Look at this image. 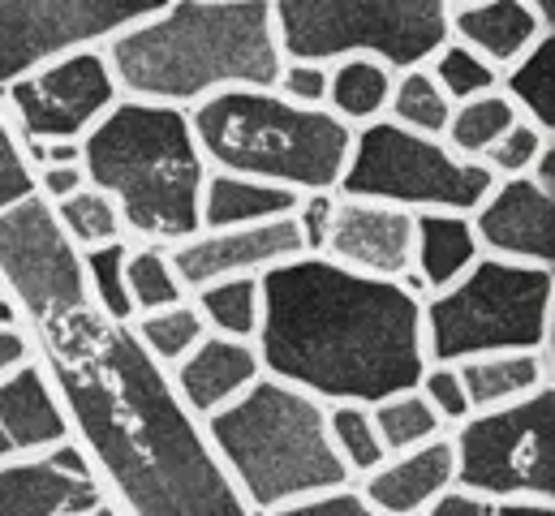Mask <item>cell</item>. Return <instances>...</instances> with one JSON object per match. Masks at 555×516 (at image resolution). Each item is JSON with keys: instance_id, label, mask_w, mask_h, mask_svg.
Segmentation results:
<instances>
[{"instance_id": "1", "label": "cell", "mask_w": 555, "mask_h": 516, "mask_svg": "<svg viewBox=\"0 0 555 516\" xmlns=\"http://www.w3.org/2000/svg\"><path fill=\"white\" fill-rule=\"evenodd\" d=\"M0 288L61 396L69 439L121 516H250L216 465L203 422L130 323L108 319L39 194L0 211Z\"/></svg>"}, {"instance_id": "2", "label": "cell", "mask_w": 555, "mask_h": 516, "mask_svg": "<svg viewBox=\"0 0 555 516\" xmlns=\"http://www.w3.org/2000/svg\"><path fill=\"white\" fill-rule=\"evenodd\" d=\"M263 323L255 336L263 375L323 404L417 387L426 371L422 297L401 280L358 275L327 255H297L259 275Z\"/></svg>"}, {"instance_id": "3", "label": "cell", "mask_w": 555, "mask_h": 516, "mask_svg": "<svg viewBox=\"0 0 555 516\" xmlns=\"http://www.w3.org/2000/svg\"><path fill=\"white\" fill-rule=\"evenodd\" d=\"M100 48L121 95L185 113L220 91H272L284 65L272 0H168Z\"/></svg>"}, {"instance_id": "4", "label": "cell", "mask_w": 555, "mask_h": 516, "mask_svg": "<svg viewBox=\"0 0 555 516\" xmlns=\"http://www.w3.org/2000/svg\"><path fill=\"white\" fill-rule=\"evenodd\" d=\"M82 168L126 224L130 246H181L198 233L207 155L185 108L121 95L82 138Z\"/></svg>"}, {"instance_id": "5", "label": "cell", "mask_w": 555, "mask_h": 516, "mask_svg": "<svg viewBox=\"0 0 555 516\" xmlns=\"http://www.w3.org/2000/svg\"><path fill=\"white\" fill-rule=\"evenodd\" d=\"M203 435L250 516L353 487L327 435V404L272 375H259L229 409L211 413Z\"/></svg>"}, {"instance_id": "6", "label": "cell", "mask_w": 555, "mask_h": 516, "mask_svg": "<svg viewBox=\"0 0 555 516\" xmlns=\"http://www.w3.org/2000/svg\"><path fill=\"white\" fill-rule=\"evenodd\" d=\"M190 126L211 168L259 177L284 190H336L353 126L327 108H301L276 91L237 87L190 108Z\"/></svg>"}, {"instance_id": "7", "label": "cell", "mask_w": 555, "mask_h": 516, "mask_svg": "<svg viewBox=\"0 0 555 516\" xmlns=\"http://www.w3.org/2000/svg\"><path fill=\"white\" fill-rule=\"evenodd\" d=\"M552 267L478 255L448 288L422 297L426 362H469L482 353H552Z\"/></svg>"}, {"instance_id": "8", "label": "cell", "mask_w": 555, "mask_h": 516, "mask_svg": "<svg viewBox=\"0 0 555 516\" xmlns=\"http://www.w3.org/2000/svg\"><path fill=\"white\" fill-rule=\"evenodd\" d=\"M272 17L280 52L319 65L375 56L401 74L452 39V0H272Z\"/></svg>"}, {"instance_id": "9", "label": "cell", "mask_w": 555, "mask_h": 516, "mask_svg": "<svg viewBox=\"0 0 555 516\" xmlns=\"http://www.w3.org/2000/svg\"><path fill=\"white\" fill-rule=\"evenodd\" d=\"M495 177L478 159H461L443 138L414 133L397 121H371L353 129V146L336 194L392 203L405 211H461L469 216Z\"/></svg>"}, {"instance_id": "10", "label": "cell", "mask_w": 555, "mask_h": 516, "mask_svg": "<svg viewBox=\"0 0 555 516\" xmlns=\"http://www.w3.org/2000/svg\"><path fill=\"white\" fill-rule=\"evenodd\" d=\"M456 487L482 500L555 504V391L543 387L517 404L469 413L448 430Z\"/></svg>"}, {"instance_id": "11", "label": "cell", "mask_w": 555, "mask_h": 516, "mask_svg": "<svg viewBox=\"0 0 555 516\" xmlns=\"http://www.w3.org/2000/svg\"><path fill=\"white\" fill-rule=\"evenodd\" d=\"M121 87L108 69L104 48H74L61 52L0 87V104L17 138L43 142H82L113 104Z\"/></svg>"}, {"instance_id": "12", "label": "cell", "mask_w": 555, "mask_h": 516, "mask_svg": "<svg viewBox=\"0 0 555 516\" xmlns=\"http://www.w3.org/2000/svg\"><path fill=\"white\" fill-rule=\"evenodd\" d=\"M168 0H0V87L61 52L100 48Z\"/></svg>"}, {"instance_id": "13", "label": "cell", "mask_w": 555, "mask_h": 516, "mask_svg": "<svg viewBox=\"0 0 555 516\" xmlns=\"http://www.w3.org/2000/svg\"><path fill=\"white\" fill-rule=\"evenodd\" d=\"M0 516H121L95 478L82 448L69 439L39 456L0 465Z\"/></svg>"}, {"instance_id": "14", "label": "cell", "mask_w": 555, "mask_h": 516, "mask_svg": "<svg viewBox=\"0 0 555 516\" xmlns=\"http://www.w3.org/2000/svg\"><path fill=\"white\" fill-rule=\"evenodd\" d=\"M319 255H327L358 275L401 280L414 267V211L375 203V198L336 194L332 224H327Z\"/></svg>"}, {"instance_id": "15", "label": "cell", "mask_w": 555, "mask_h": 516, "mask_svg": "<svg viewBox=\"0 0 555 516\" xmlns=\"http://www.w3.org/2000/svg\"><path fill=\"white\" fill-rule=\"evenodd\" d=\"M297 255H306V246L293 216L268 224H242V229H198L194 237L168 250L185 293L233 275H263Z\"/></svg>"}, {"instance_id": "16", "label": "cell", "mask_w": 555, "mask_h": 516, "mask_svg": "<svg viewBox=\"0 0 555 516\" xmlns=\"http://www.w3.org/2000/svg\"><path fill=\"white\" fill-rule=\"evenodd\" d=\"M469 224L482 255L555 267V194L530 177H500L469 211Z\"/></svg>"}, {"instance_id": "17", "label": "cell", "mask_w": 555, "mask_h": 516, "mask_svg": "<svg viewBox=\"0 0 555 516\" xmlns=\"http://www.w3.org/2000/svg\"><path fill=\"white\" fill-rule=\"evenodd\" d=\"M259 375H263V362H259L255 340H229V336H216V332H207V336L168 371V379L177 387L181 404H185L198 422H207L211 413L229 409Z\"/></svg>"}, {"instance_id": "18", "label": "cell", "mask_w": 555, "mask_h": 516, "mask_svg": "<svg viewBox=\"0 0 555 516\" xmlns=\"http://www.w3.org/2000/svg\"><path fill=\"white\" fill-rule=\"evenodd\" d=\"M362 500L384 516H422L435 495L456 487V461H452V439L448 430L417 443L410 452H392L379 469L353 482Z\"/></svg>"}, {"instance_id": "19", "label": "cell", "mask_w": 555, "mask_h": 516, "mask_svg": "<svg viewBox=\"0 0 555 516\" xmlns=\"http://www.w3.org/2000/svg\"><path fill=\"white\" fill-rule=\"evenodd\" d=\"M0 426L17 456H39V452L69 443L61 396L48 379V371L35 362V353L0 379Z\"/></svg>"}, {"instance_id": "20", "label": "cell", "mask_w": 555, "mask_h": 516, "mask_svg": "<svg viewBox=\"0 0 555 516\" xmlns=\"http://www.w3.org/2000/svg\"><path fill=\"white\" fill-rule=\"evenodd\" d=\"M448 26H452L456 43L474 48L500 74L508 65H517L543 35L555 30L521 0H465V4H452V22Z\"/></svg>"}, {"instance_id": "21", "label": "cell", "mask_w": 555, "mask_h": 516, "mask_svg": "<svg viewBox=\"0 0 555 516\" xmlns=\"http://www.w3.org/2000/svg\"><path fill=\"white\" fill-rule=\"evenodd\" d=\"M297 190H284L259 177L207 168L203 203H198V229H242V224H268L284 220L297 207Z\"/></svg>"}, {"instance_id": "22", "label": "cell", "mask_w": 555, "mask_h": 516, "mask_svg": "<svg viewBox=\"0 0 555 516\" xmlns=\"http://www.w3.org/2000/svg\"><path fill=\"white\" fill-rule=\"evenodd\" d=\"M478 237L461 211H417L414 216V271L422 297L456 284L478 262Z\"/></svg>"}, {"instance_id": "23", "label": "cell", "mask_w": 555, "mask_h": 516, "mask_svg": "<svg viewBox=\"0 0 555 516\" xmlns=\"http://www.w3.org/2000/svg\"><path fill=\"white\" fill-rule=\"evenodd\" d=\"M456 371L469 396V409L482 413L552 387V353H482V358L456 362Z\"/></svg>"}, {"instance_id": "24", "label": "cell", "mask_w": 555, "mask_h": 516, "mask_svg": "<svg viewBox=\"0 0 555 516\" xmlns=\"http://www.w3.org/2000/svg\"><path fill=\"white\" fill-rule=\"evenodd\" d=\"M392 78L397 74L375 56H340V61L327 65V100H323V108L353 129L384 121L388 95H392Z\"/></svg>"}, {"instance_id": "25", "label": "cell", "mask_w": 555, "mask_h": 516, "mask_svg": "<svg viewBox=\"0 0 555 516\" xmlns=\"http://www.w3.org/2000/svg\"><path fill=\"white\" fill-rule=\"evenodd\" d=\"M194 310L203 314L207 332L229 336V340H255L259 323H263V288L259 275H233V280H216L190 293Z\"/></svg>"}, {"instance_id": "26", "label": "cell", "mask_w": 555, "mask_h": 516, "mask_svg": "<svg viewBox=\"0 0 555 516\" xmlns=\"http://www.w3.org/2000/svg\"><path fill=\"white\" fill-rule=\"evenodd\" d=\"M500 91L521 121H534L539 129L555 133V30L500 74Z\"/></svg>"}, {"instance_id": "27", "label": "cell", "mask_w": 555, "mask_h": 516, "mask_svg": "<svg viewBox=\"0 0 555 516\" xmlns=\"http://www.w3.org/2000/svg\"><path fill=\"white\" fill-rule=\"evenodd\" d=\"M52 216L65 233V242L82 255V250H95V246H113V242H126V224H121V211L117 203L95 190L91 181L82 190H74L69 198L52 203Z\"/></svg>"}, {"instance_id": "28", "label": "cell", "mask_w": 555, "mask_h": 516, "mask_svg": "<svg viewBox=\"0 0 555 516\" xmlns=\"http://www.w3.org/2000/svg\"><path fill=\"white\" fill-rule=\"evenodd\" d=\"M513 121H517V108L504 100V91H487V95H474L465 104H452V117L443 126V142L461 159H478L482 164V155L491 151V142L513 126Z\"/></svg>"}, {"instance_id": "29", "label": "cell", "mask_w": 555, "mask_h": 516, "mask_svg": "<svg viewBox=\"0 0 555 516\" xmlns=\"http://www.w3.org/2000/svg\"><path fill=\"white\" fill-rule=\"evenodd\" d=\"M130 327H134L142 349H146L164 371H172V366L207 336V323H203V314L194 310L190 297H185V301H172V306H164V310L134 314Z\"/></svg>"}, {"instance_id": "30", "label": "cell", "mask_w": 555, "mask_h": 516, "mask_svg": "<svg viewBox=\"0 0 555 516\" xmlns=\"http://www.w3.org/2000/svg\"><path fill=\"white\" fill-rule=\"evenodd\" d=\"M327 435H332V448H336L340 465L353 474V482L388 461V448H384V439L375 430L371 404H358V400L327 404Z\"/></svg>"}, {"instance_id": "31", "label": "cell", "mask_w": 555, "mask_h": 516, "mask_svg": "<svg viewBox=\"0 0 555 516\" xmlns=\"http://www.w3.org/2000/svg\"><path fill=\"white\" fill-rule=\"evenodd\" d=\"M388 121L414 129V133H430V138H443V126L452 117V100L439 91V82L430 78L426 65L417 69H401L392 78V95H388Z\"/></svg>"}, {"instance_id": "32", "label": "cell", "mask_w": 555, "mask_h": 516, "mask_svg": "<svg viewBox=\"0 0 555 516\" xmlns=\"http://www.w3.org/2000/svg\"><path fill=\"white\" fill-rule=\"evenodd\" d=\"M371 417H375V430H379L388 456H392V452H410L417 443L443 435V422L435 417V409L422 400L417 387L375 400V404H371Z\"/></svg>"}, {"instance_id": "33", "label": "cell", "mask_w": 555, "mask_h": 516, "mask_svg": "<svg viewBox=\"0 0 555 516\" xmlns=\"http://www.w3.org/2000/svg\"><path fill=\"white\" fill-rule=\"evenodd\" d=\"M126 258H130V242H113V246H95V250L78 255L91 301L117 323H134V301L126 288Z\"/></svg>"}, {"instance_id": "34", "label": "cell", "mask_w": 555, "mask_h": 516, "mask_svg": "<svg viewBox=\"0 0 555 516\" xmlns=\"http://www.w3.org/2000/svg\"><path fill=\"white\" fill-rule=\"evenodd\" d=\"M126 288H130L134 314L164 310V306L190 297L164 246H130V258H126Z\"/></svg>"}, {"instance_id": "35", "label": "cell", "mask_w": 555, "mask_h": 516, "mask_svg": "<svg viewBox=\"0 0 555 516\" xmlns=\"http://www.w3.org/2000/svg\"><path fill=\"white\" fill-rule=\"evenodd\" d=\"M426 69H430V78L439 82V91H443L452 104H465V100H474V95L500 91V69L487 65L474 48H465V43H456V39H448V43L426 61Z\"/></svg>"}, {"instance_id": "36", "label": "cell", "mask_w": 555, "mask_h": 516, "mask_svg": "<svg viewBox=\"0 0 555 516\" xmlns=\"http://www.w3.org/2000/svg\"><path fill=\"white\" fill-rule=\"evenodd\" d=\"M555 133L547 129H539L534 121H513V126L504 129L495 142H491V151L482 155V168L500 181V177H526L530 172V164L543 155V146H552Z\"/></svg>"}, {"instance_id": "37", "label": "cell", "mask_w": 555, "mask_h": 516, "mask_svg": "<svg viewBox=\"0 0 555 516\" xmlns=\"http://www.w3.org/2000/svg\"><path fill=\"white\" fill-rule=\"evenodd\" d=\"M417 391L422 400L435 409V417L443 422V430L461 426L474 409H469V396H465V384H461V371L452 362H426L422 379H417Z\"/></svg>"}, {"instance_id": "38", "label": "cell", "mask_w": 555, "mask_h": 516, "mask_svg": "<svg viewBox=\"0 0 555 516\" xmlns=\"http://www.w3.org/2000/svg\"><path fill=\"white\" fill-rule=\"evenodd\" d=\"M35 194V172L22 155V138L9 126V113L0 104V211H9L13 203Z\"/></svg>"}, {"instance_id": "39", "label": "cell", "mask_w": 555, "mask_h": 516, "mask_svg": "<svg viewBox=\"0 0 555 516\" xmlns=\"http://www.w3.org/2000/svg\"><path fill=\"white\" fill-rule=\"evenodd\" d=\"M272 91L284 95V100H293V104H301V108H323V100H327V65L284 56Z\"/></svg>"}, {"instance_id": "40", "label": "cell", "mask_w": 555, "mask_h": 516, "mask_svg": "<svg viewBox=\"0 0 555 516\" xmlns=\"http://www.w3.org/2000/svg\"><path fill=\"white\" fill-rule=\"evenodd\" d=\"M332 207H336V190H306L293 207V224L301 233V246L306 255H319L323 250V237H327V224H332Z\"/></svg>"}, {"instance_id": "41", "label": "cell", "mask_w": 555, "mask_h": 516, "mask_svg": "<svg viewBox=\"0 0 555 516\" xmlns=\"http://www.w3.org/2000/svg\"><path fill=\"white\" fill-rule=\"evenodd\" d=\"M268 516H384L375 513L358 487H340V491H327V495H314V500H301V504H288Z\"/></svg>"}, {"instance_id": "42", "label": "cell", "mask_w": 555, "mask_h": 516, "mask_svg": "<svg viewBox=\"0 0 555 516\" xmlns=\"http://www.w3.org/2000/svg\"><path fill=\"white\" fill-rule=\"evenodd\" d=\"M82 185H87L82 159H78V164H48V168H35V194H39L43 203H61V198H69V194L82 190Z\"/></svg>"}, {"instance_id": "43", "label": "cell", "mask_w": 555, "mask_h": 516, "mask_svg": "<svg viewBox=\"0 0 555 516\" xmlns=\"http://www.w3.org/2000/svg\"><path fill=\"white\" fill-rule=\"evenodd\" d=\"M491 513H495V500H482V495H474L465 487H448L443 495H435L426 504L422 516H491Z\"/></svg>"}, {"instance_id": "44", "label": "cell", "mask_w": 555, "mask_h": 516, "mask_svg": "<svg viewBox=\"0 0 555 516\" xmlns=\"http://www.w3.org/2000/svg\"><path fill=\"white\" fill-rule=\"evenodd\" d=\"M26 358H30L26 332H22V327H0V379H4L9 371H17Z\"/></svg>"}, {"instance_id": "45", "label": "cell", "mask_w": 555, "mask_h": 516, "mask_svg": "<svg viewBox=\"0 0 555 516\" xmlns=\"http://www.w3.org/2000/svg\"><path fill=\"white\" fill-rule=\"evenodd\" d=\"M491 516H555V504H547V500H495Z\"/></svg>"}, {"instance_id": "46", "label": "cell", "mask_w": 555, "mask_h": 516, "mask_svg": "<svg viewBox=\"0 0 555 516\" xmlns=\"http://www.w3.org/2000/svg\"><path fill=\"white\" fill-rule=\"evenodd\" d=\"M534 185H543V190H552L555 194V142L552 146H543V155L530 164V172H526Z\"/></svg>"}, {"instance_id": "47", "label": "cell", "mask_w": 555, "mask_h": 516, "mask_svg": "<svg viewBox=\"0 0 555 516\" xmlns=\"http://www.w3.org/2000/svg\"><path fill=\"white\" fill-rule=\"evenodd\" d=\"M521 4H530L547 26H555V0H521Z\"/></svg>"}, {"instance_id": "48", "label": "cell", "mask_w": 555, "mask_h": 516, "mask_svg": "<svg viewBox=\"0 0 555 516\" xmlns=\"http://www.w3.org/2000/svg\"><path fill=\"white\" fill-rule=\"evenodd\" d=\"M13 456H17V452H13V443H9V435H4V426H0V465L13 461Z\"/></svg>"}, {"instance_id": "49", "label": "cell", "mask_w": 555, "mask_h": 516, "mask_svg": "<svg viewBox=\"0 0 555 516\" xmlns=\"http://www.w3.org/2000/svg\"><path fill=\"white\" fill-rule=\"evenodd\" d=\"M452 4H465V0H452Z\"/></svg>"}]
</instances>
